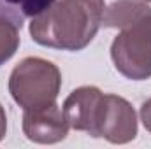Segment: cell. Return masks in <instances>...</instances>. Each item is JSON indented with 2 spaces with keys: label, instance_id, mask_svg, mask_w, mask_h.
Masks as SVG:
<instances>
[{
  "label": "cell",
  "instance_id": "1",
  "mask_svg": "<svg viewBox=\"0 0 151 149\" xmlns=\"http://www.w3.org/2000/svg\"><path fill=\"white\" fill-rule=\"evenodd\" d=\"M104 9V0H55L32 18V40L44 47L81 51L100 30Z\"/></svg>",
  "mask_w": 151,
  "mask_h": 149
},
{
  "label": "cell",
  "instance_id": "2",
  "mask_svg": "<svg viewBox=\"0 0 151 149\" xmlns=\"http://www.w3.org/2000/svg\"><path fill=\"white\" fill-rule=\"evenodd\" d=\"M62 74L53 62L39 56L23 58L11 72L9 93L23 111H37L56 104Z\"/></svg>",
  "mask_w": 151,
  "mask_h": 149
},
{
  "label": "cell",
  "instance_id": "3",
  "mask_svg": "<svg viewBox=\"0 0 151 149\" xmlns=\"http://www.w3.org/2000/svg\"><path fill=\"white\" fill-rule=\"evenodd\" d=\"M114 69L132 81L151 77V11L119 28L111 44Z\"/></svg>",
  "mask_w": 151,
  "mask_h": 149
},
{
  "label": "cell",
  "instance_id": "4",
  "mask_svg": "<svg viewBox=\"0 0 151 149\" xmlns=\"http://www.w3.org/2000/svg\"><path fill=\"white\" fill-rule=\"evenodd\" d=\"M88 135L111 144L132 142L137 135V114L130 102L113 93H102Z\"/></svg>",
  "mask_w": 151,
  "mask_h": 149
},
{
  "label": "cell",
  "instance_id": "5",
  "mask_svg": "<svg viewBox=\"0 0 151 149\" xmlns=\"http://www.w3.org/2000/svg\"><path fill=\"white\" fill-rule=\"evenodd\" d=\"M69 128V121L58 104L23 112V132L32 142L56 144L67 137Z\"/></svg>",
  "mask_w": 151,
  "mask_h": 149
},
{
  "label": "cell",
  "instance_id": "6",
  "mask_svg": "<svg viewBox=\"0 0 151 149\" xmlns=\"http://www.w3.org/2000/svg\"><path fill=\"white\" fill-rule=\"evenodd\" d=\"M100 97H102V91L97 86H81L74 90L65 98L63 107H62L69 121V126L77 132L88 133Z\"/></svg>",
  "mask_w": 151,
  "mask_h": 149
},
{
  "label": "cell",
  "instance_id": "7",
  "mask_svg": "<svg viewBox=\"0 0 151 149\" xmlns=\"http://www.w3.org/2000/svg\"><path fill=\"white\" fill-rule=\"evenodd\" d=\"M150 11L151 7L144 0H116L104 9L102 25L106 28H121Z\"/></svg>",
  "mask_w": 151,
  "mask_h": 149
},
{
  "label": "cell",
  "instance_id": "8",
  "mask_svg": "<svg viewBox=\"0 0 151 149\" xmlns=\"http://www.w3.org/2000/svg\"><path fill=\"white\" fill-rule=\"evenodd\" d=\"M55 0H0V16L11 19L19 28L27 18H35L44 12Z\"/></svg>",
  "mask_w": 151,
  "mask_h": 149
},
{
  "label": "cell",
  "instance_id": "9",
  "mask_svg": "<svg viewBox=\"0 0 151 149\" xmlns=\"http://www.w3.org/2000/svg\"><path fill=\"white\" fill-rule=\"evenodd\" d=\"M19 27L0 16V65L9 62L19 47Z\"/></svg>",
  "mask_w": 151,
  "mask_h": 149
},
{
  "label": "cell",
  "instance_id": "10",
  "mask_svg": "<svg viewBox=\"0 0 151 149\" xmlns=\"http://www.w3.org/2000/svg\"><path fill=\"white\" fill-rule=\"evenodd\" d=\"M141 121H142L144 128L148 132H151V98L146 100L141 107Z\"/></svg>",
  "mask_w": 151,
  "mask_h": 149
},
{
  "label": "cell",
  "instance_id": "11",
  "mask_svg": "<svg viewBox=\"0 0 151 149\" xmlns=\"http://www.w3.org/2000/svg\"><path fill=\"white\" fill-rule=\"evenodd\" d=\"M5 132H7V116H5V111L0 104V142L5 137Z\"/></svg>",
  "mask_w": 151,
  "mask_h": 149
},
{
  "label": "cell",
  "instance_id": "12",
  "mask_svg": "<svg viewBox=\"0 0 151 149\" xmlns=\"http://www.w3.org/2000/svg\"><path fill=\"white\" fill-rule=\"evenodd\" d=\"M144 2H151V0H144Z\"/></svg>",
  "mask_w": 151,
  "mask_h": 149
}]
</instances>
